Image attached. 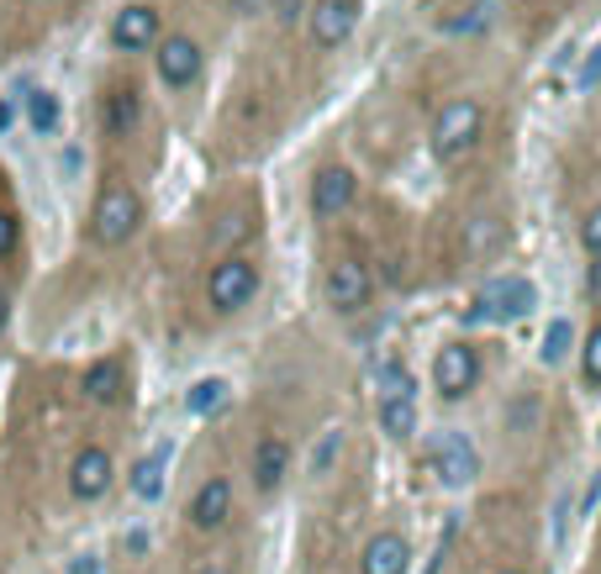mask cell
Here are the masks:
<instances>
[{"instance_id":"6da1fadb","label":"cell","mask_w":601,"mask_h":574,"mask_svg":"<svg viewBox=\"0 0 601 574\" xmlns=\"http://www.w3.org/2000/svg\"><path fill=\"white\" fill-rule=\"evenodd\" d=\"M533 306H539V285L533 279L501 275V279H485L481 285V296L464 311V321L470 327H506V321H522Z\"/></svg>"},{"instance_id":"7a4b0ae2","label":"cell","mask_w":601,"mask_h":574,"mask_svg":"<svg viewBox=\"0 0 601 574\" xmlns=\"http://www.w3.org/2000/svg\"><path fill=\"white\" fill-rule=\"evenodd\" d=\"M481 138H485V106L481 100H449L443 117L433 121V154H439L443 164L464 159Z\"/></svg>"},{"instance_id":"3957f363","label":"cell","mask_w":601,"mask_h":574,"mask_svg":"<svg viewBox=\"0 0 601 574\" xmlns=\"http://www.w3.org/2000/svg\"><path fill=\"white\" fill-rule=\"evenodd\" d=\"M138 221H142V200L127 185H106L96 196V211H90V238L100 248H117V243H127L138 232Z\"/></svg>"},{"instance_id":"277c9868","label":"cell","mask_w":601,"mask_h":574,"mask_svg":"<svg viewBox=\"0 0 601 574\" xmlns=\"http://www.w3.org/2000/svg\"><path fill=\"white\" fill-rule=\"evenodd\" d=\"M206 296H211V306L217 311H243L248 300L259 296V269L248 264V258H221V264H211V279H206Z\"/></svg>"},{"instance_id":"5b68a950","label":"cell","mask_w":601,"mask_h":574,"mask_svg":"<svg viewBox=\"0 0 601 574\" xmlns=\"http://www.w3.org/2000/svg\"><path fill=\"white\" fill-rule=\"evenodd\" d=\"M481 379V354L470 343H443L439 358H433V385H439L443 400H464Z\"/></svg>"},{"instance_id":"8992f818","label":"cell","mask_w":601,"mask_h":574,"mask_svg":"<svg viewBox=\"0 0 601 574\" xmlns=\"http://www.w3.org/2000/svg\"><path fill=\"white\" fill-rule=\"evenodd\" d=\"M370 296H375V275H370L364 258H338L327 269V306L333 311H364Z\"/></svg>"},{"instance_id":"52a82bcc","label":"cell","mask_w":601,"mask_h":574,"mask_svg":"<svg viewBox=\"0 0 601 574\" xmlns=\"http://www.w3.org/2000/svg\"><path fill=\"white\" fill-rule=\"evenodd\" d=\"M433 469H439L443 485L464 491V485H475V475H481V454H475V443L464 433H439V443H433Z\"/></svg>"},{"instance_id":"ba28073f","label":"cell","mask_w":601,"mask_h":574,"mask_svg":"<svg viewBox=\"0 0 601 574\" xmlns=\"http://www.w3.org/2000/svg\"><path fill=\"white\" fill-rule=\"evenodd\" d=\"M111 42H117V53H148L159 42V11L154 6H121L111 21Z\"/></svg>"},{"instance_id":"9c48e42d","label":"cell","mask_w":601,"mask_h":574,"mask_svg":"<svg viewBox=\"0 0 601 574\" xmlns=\"http://www.w3.org/2000/svg\"><path fill=\"white\" fill-rule=\"evenodd\" d=\"M111 454L106 448H80L75 454V464H69V491H75V501H100V495L111 491Z\"/></svg>"},{"instance_id":"30bf717a","label":"cell","mask_w":601,"mask_h":574,"mask_svg":"<svg viewBox=\"0 0 601 574\" xmlns=\"http://www.w3.org/2000/svg\"><path fill=\"white\" fill-rule=\"evenodd\" d=\"M154 63H159V80L169 85V90H185V85H196V75H200V48L190 38H164Z\"/></svg>"},{"instance_id":"8fae6325","label":"cell","mask_w":601,"mask_h":574,"mask_svg":"<svg viewBox=\"0 0 601 574\" xmlns=\"http://www.w3.org/2000/svg\"><path fill=\"white\" fill-rule=\"evenodd\" d=\"M354 21H359V6L354 0H317V11H312V42L317 48H338V42H348Z\"/></svg>"},{"instance_id":"7c38bea8","label":"cell","mask_w":601,"mask_h":574,"mask_svg":"<svg viewBox=\"0 0 601 574\" xmlns=\"http://www.w3.org/2000/svg\"><path fill=\"white\" fill-rule=\"evenodd\" d=\"M227 516H233V485H227V479H206V485L190 495V527H196V533H217Z\"/></svg>"},{"instance_id":"4fadbf2b","label":"cell","mask_w":601,"mask_h":574,"mask_svg":"<svg viewBox=\"0 0 601 574\" xmlns=\"http://www.w3.org/2000/svg\"><path fill=\"white\" fill-rule=\"evenodd\" d=\"M406 564H412V548L401 533H375L359 554V574H406Z\"/></svg>"},{"instance_id":"5bb4252c","label":"cell","mask_w":601,"mask_h":574,"mask_svg":"<svg viewBox=\"0 0 601 574\" xmlns=\"http://www.w3.org/2000/svg\"><path fill=\"white\" fill-rule=\"evenodd\" d=\"M354 190H359V179L348 175V169H322V175L312 179V211H317V217H338L343 206L354 200Z\"/></svg>"},{"instance_id":"9a60e30c","label":"cell","mask_w":601,"mask_h":574,"mask_svg":"<svg viewBox=\"0 0 601 574\" xmlns=\"http://www.w3.org/2000/svg\"><path fill=\"white\" fill-rule=\"evenodd\" d=\"M285 469H290V443L285 437H259V448H254V485L259 491H280Z\"/></svg>"},{"instance_id":"2e32d148","label":"cell","mask_w":601,"mask_h":574,"mask_svg":"<svg viewBox=\"0 0 601 574\" xmlns=\"http://www.w3.org/2000/svg\"><path fill=\"white\" fill-rule=\"evenodd\" d=\"M164 479H169V443H159V448H154L148 458H138V464H132V495L154 506V501L164 495Z\"/></svg>"},{"instance_id":"e0dca14e","label":"cell","mask_w":601,"mask_h":574,"mask_svg":"<svg viewBox=\"0 0 601 574\" xmlns=\"http://www.w3.org/2000/svg\"><path fill=\"white\" fill-rule=\"evenodd\" d=\"M121 390H127V375H121L117 358H106V364H90V369H85V396L96 400V406H117Z\"/></svg>"},{"instance_id":"ac0fdd59","label":"cell","mask_w":601,"mask_h":574,"mask_svg":"<svg viewBox=\"0 0 601 574\" xmlns=\"http://www.w3.org/2000/svg\"><path fill=\"white\" fill-rule=\"evenodd\" d=\"M381 427L391 437L417 433V400H412V390H385L381 396Z\"/></svg>"},{"instance_id":"d6986e66","label":"cell","mask_w":601,"mask_h":574,"mask_svg":"<svg viewBox=\"0 0 601 574\" xmlns=\"http://www.w3.org/2000/svg\"><path fill=\"white\" fill-rule=\"evenodd\" d=\"M59 96H53V90H32V96H27V121H32V132H38V138H53V132H59Z\"/></svg>"},{"instance_id":"ffe728a7","label":"cell","mask_w":601,"mask_h":574,"mask_svg":"<svg viewBox=\"0 0 601 574\" xmlns=\"http://www.w3.org/2000/svg\"><path fill=\"white\" fill-rule=\"evenodd\" d=\"M221 400H227V379L206 375V379H196V385L185 390V412H190V416H211Z\"/></svg>"},{"instance_id":"44dd1931","label":"cell","mask_w":601,"mask_h":574,"mask_svg":"<svg viewBox=\"0 0 601 574\" xmlns=\"http://www.w3.org/2000/svg\"><path fill=\"white\" fill-rule=\"evenodd\" d=\"M132 121H138V90H117V96H106V132H111V138H127Z\"/></svg>"},{"instance_id":"7402d4cb","label":"cell","mask_w":601,"mask_h":574,"mask_svg":"<svg viewBox=\"0 0 601 574\" xmlns=\"http://www.w3.org/2000/svg\"><path fill=\"white\" fill-rule=\"evenodd\" d=\"M570 343H575V327H570V317L549 321V333H543L539 358H543V364H564V354H570Z\"/></svg>"},{"instance_id":"603a6c76","label":"cell","mask_w":601,"mask_h":574,"mask_svg":"<svg viewBox=\"0 0 601 574\" xmlns=\"http://www.w3.org/2000/svg\"><path fill=\"white\" fill-rule=\"evenodd\" d=\"M485 27H491V0H475V6H464V17L443 21V32H485Z\"/></svg>"},{"instance_id":"cb8c5ba5","label":"cell","mask_w":601,"mask_h":574,"mask_svg":"<svg viewBox=\"0 0 601 574\" xmlns=\"http://www.w3.org/2000/svg\"><path fill=\"white\" fill-rule=\"evenodd\" d=\"M338 454H343V427H333V433H322V448H312V475H333Z\"/></svg>"},{"instance_id":"d4e9b609","label":"cell","mask_w":601,"mask_h":574,"mask_svg":"<svg viewBox=\"0 0 601 574\" xmlns=\"http://www.w3.org/2000/svg\"><path fill=\"white\" fill-rule=\"evenodd\" d=\"M581 369L591 385H601V321L585 333V348H581Z\"/></svg>"},{"instance_id":"484cf974","label":"cell","mask_w":601,"mask_h":574,"mask_svg":"<svg viewBox=\"0 0 601 574\" xmlns=\"http://www.w3.org/2000/svg\"><path fill=\"white\" fill-rule=\"evenodd\" d=\"M501 243L506 238H501L496 221H475V227H470V254H496Z\"/></svg>"},{"instance_id":"4316f807","label":"cell","mask_w":601,"mask_h":574,"mask_svg":"<svg viewBox=\"0 0 601 574\" xmlns=\"http://www.w3.org/2000/svg\"><path fill=\"white\" fill-rule=\"evenodd\" d=\"M601 85V42L585 53V63H581V75H575V90H597Z\"/></svg>"},{"instance_id":"83f0119b","label":"cell","mask_w":601,"mask_h":574,"mask_svg":"<svg viewBox=\"0 0 601 574\" xmlns=\"http://www.w3.org/2000/svg\"><path fill=\"white\" fill-rule=\"evenodd\" d=\"M581 243H585V248H591V254L601 258V206H597V211H591V217L581 221Z\"/></svg>"},{"instance_id":"f1b7e54d","label":"cell","mask_w":601,"mask_h":574,"mask_svg":"<svg viewBox=\"0 0 601 574\" xmlns=\"http://www.w3.org/2000/svg\"><path fill=\"white\" fill-rule=\"evenodd\" d=\"M11 248H17V217H11V211H0V258L11 254Z\"/></svg>"},{"instance_id":"f546056e","label":"cell","mask_w":601,"mask_h":574,"mask_svg":"<svg viewBox=\"0 0 601 574\" xmlns=\"http://www.w3.org/2000/svg\"><path fill=\"white\" fill-rule=\"evenodd\" d=\"M63 574H100V554H75L63 564Z\"/></svg>"},{"instance_id":"4dcf8cb0","label":"cell","mask_w":601,"mask_h":574,"mask_svg":"<svg viewBox=\"0 0 601 574\" xmlns=\"http://www.w3.org/2000/svg\"><path fill=\"white\" fill-rule=\"evenodd\" d=\"M564 512H570V491H560L554 501V543H564Z\"/></svg>"},{"instance_id":"1f68e13d","label":"cell","mask_w":601,"mask_h":574,"mask_svg":"<svg viewBox=\"0 0 601 574\" xmlns=\"http://www.w3.org/2000/svg\"><path fill=\"white\" fill-rule=\"evenodd\" d=\"M11 121H17V106H11V96H0V138L11 132Z\"/></svg>"},{"instance_id":"d6a6232c","label":"cell","mask_w":601,"mask_h":574,"mask_svg":"<svg viewBox=\"0 0 601 574\" xmlns=\"http://www.w3.org/2000/svg\"><path fill=\"white\" fill-rule=\"evenodd\" d=\"M585 290H591V296L601 300V258H597V264H591V275H585Z\"/></svg>"},{"instance_id":"836d02e7","label":"cell","mask_w":601,"mask_h":574,"mask_svg":"<svg viewBox=\"0 0 601 574\" xmlns=\"http://www.w3.org/2000/svg\"><path fill=\"white\" fill-rule=\"evenodd\" d=\"M6 321H11V300H6V290H0V333H6Z\"/></svg>"},{"instance_id":"e575fe53","label":"cell","mask_w":601,"mask_h":574,"mask_svg":"<svg viewBox=\"0 0 601 574\" xmlns=\"http://www.w3.org/2000/svg\"><path fill=\"white\" fill-rule=\"evenodd\" d=\"M200 574H227V570H200Z\"/></svg>"},{"instance_id":"d590c367","label":"cell","mask_w":601,"mask_h":574,"mask_svg":"<svg viewBox=\"0 0 601 574\" xmlns=\"http://www.w3.org/2000/svg\"><path fill=\"white\" fill-rule=\"evenodd\" d=\"M501 574H522V570H501Z\"/></svg>"}]
</instances>
